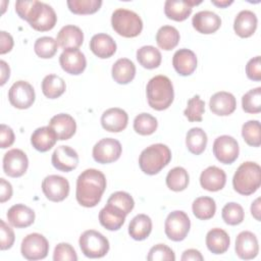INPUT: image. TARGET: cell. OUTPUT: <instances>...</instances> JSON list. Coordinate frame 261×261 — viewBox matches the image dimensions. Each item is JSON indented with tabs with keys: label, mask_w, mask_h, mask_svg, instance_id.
Returning <instances> with one entry per match:
<instances>
[{
	"label": "cell",
	"mask_w": 261,
	"mask_h": 261,
	"mask_svg": "<svg viewBox=\"0 0 261 261\" xmlns=\"http://www.w3.org/2000/svg\"><path fill=\"white\" fill-rule=\"evenodd\" d=\"M226 182L225 172L217 166H209L200 175L201 187L209 192H217L224 188Z\"/></svg>",
	"instance_id": "23"
},
{
	"label": "cell",
	"mask_w": 261,
	"mask_h": 261,
	"mask_svg": "<svg viewBox=\"0 0 261 261\" xmlns=\"http://www.w3.org/2000/svg\"><path fill=\"white\" fill-rule=\"evenodd\" d=\"M122 152L120 143L113 138H104L93 147V158L101 164L111 163L119 159Z\"/></svg>",
	"instance_id": "11"
},
{
	"label": "cell",
	"mask_w": 261,
	"mask_h": 261,
	"mask_svg": "<svg viewBox=\"0 0 261 261\" xmlns=\"http://www.w3.org/2000/svg\"><path fill=\"white\" fill-rule=\"evenodd\" d=\"M53 260L54 261H76L77 255L70 244L60 243L54 249Z\"/></svg>",
	"instance_id": "49"
},
{
	"label": "cell",
	"mask_w": 261,
	"mask_h": 261,
	"mask_svg": "<svg viewBox=\"0 0 261 261\" xmlns=\"http://www.w3.org/2000/svg\"><path fill=\"white\" fill-rule=\"evenodd\" d=\"M52 165L63 172H69L76 168L79 164V155L75 150L69 146H59L52 154Z\"/></svg>",
	"instance_id": "16"
},
{
	"label": "cell",
	"mask_w": 261,
	"mask_h": 261,
	"mask_svg": "<svg viewBox=\"0 0 261 261\" xmlns=\"http://www.w3.org/2000/svg\"><path fill=\"white\" fill-rule=\"evenodd\" d=\"M247 76L255 82L261 81V62L260 56H256L250 59L246 65Z\"/></svg>",
	"instance_id": "51"
},
{
	"label": "cell",
	"mask_w": 261,
	"mask_h": 261,
	"mask_svg": "<svg viewBox=\"0 0 261 261\" xmlns=\"http://www.w3.org/2000/svg\"><path fill=\"white\" fill-rule=\"evenodd\" d=\"M102 5L101 0H68V9L74 14H92Z\"/></svg>",
	"instance_id": "41"
},
{
	"label": "cell",
	"mask_w": 261,
	"mask_h": 261,
	"mask_svg": "<svg viewBox=\"0 0 261 261\" xmlns=\"http://www.w3.org/2000/svg\"><path fill=\"white\" fill-rule=\"evenodd\" d=\"M205 111V102L200 98L199 95L194 96L188 101L187 108L184 111L185 116L189 121H202V116Z\"/></svg>",
	"instance_id": "46"
},
{
	"label": "cell",
	"mask_w": 261,
	"mask_h": 261,
	"mask_svg": "<svg viewBox=\"0 0 261 261\" xmlns=\"http://www.w3.org/2000/svg\"><path fill=\"white\" fill-rule=\"evenodd\" d=\"M15 11L21 19L27 20L38 32L52 30L57 21L54 9L50 5L38 0L16 1Z\"/></svg>",
	"instance_id": "1"
},
{
	"label": "cell",
	"mask_w": 261,
	"mask_h": 261,
	"mask_svg": "<svg viewBox=\"0 0 261 261\" xmlns=\"http://www.w3.org/2000/svg\"><path fill=\"white\" fill-rule=\"evenodd\" d=\"M105 189V175L98 169H86L79 175L76 179V201L84 207H95L101 201Z\"/></svg>",
	"instance_id": "2"
},
{
	"label": "cell",
	"mask_w": 261,
	"mask_h": 261,
	"mask_svg": "<svg viewBox=\"0 0 261 261\" xmlns=\"http://www.w3.org/2000/svg\"><path fill=\"white\" fill-rule=\"evenodd\" d=\"M108 204H111L117 208H119L120 210H122L126 215L134 209L135 207V201L133 199V197L126 193V192H122V191H118L113 193L107 200Z\"/></svg>",
	"instance_id": "47"
},
{
	"label": "cell",
	"mask_w": 261,
	"mask_h": 261,
	"mask_svg": "<svg viewBox=\"0 0 261 261\" xmlns=\"http://www.w3.org/2000/svg\"><path fill=\"white\" fill-rule=\"evenodd\" d=\"M57 48V41L51 37H41L37 39L34 45L35 53L43 59L52 58L56 54Z\"/></svg>",
	"instance_id": "42"
},
{
	"label": "cell",
	"mask_w": 261,
	"mask_h": 261,
	"mask_svg": "<svg viewBox=\"0 0 261 261\" xmlns=\"http://www.w3.org/2000/svg\"><path fill=\"white\" fill-rule=\"evenodd\" d=\"M49 126L55 132L58 140L60 141L70 139L76 130L75 120L67 113H59L54 115L49 121Z\"/></svg>",
	"instance_id": "19"
},
{
	"label": "cell",
	"mask_w": 261,
	"mask_h": 261,
	"mask_svg": "<svg viewBox=\"0 0 261 261\" xmlns=\"http://www.w3.org/2000/svg\"><path fill=\"white\" fill-rule=\"evenodd\" d=\"M12 196V187L5 178H0V202L8 201Z\"/></svg>",
	"instance_id": "54"
},
{
	"label": "cell",
	"mask_w": 261,
	"mask_h": 261,
	"mask_svg": "<svg viewBox=\"0 0 261 261\" xmlns=\"http://www.w3.org/2000/svg\"><path fill=\"white\" fill-rule=\"evenodd\" d=\"M179 33L172 25L161 27L156 34V42L159 48L169 51L175 48L179 42Z\"/></svg>",
	"instance_id": "35"
},
{
	"label": "cell",
	"mask_w": 261,
	"mask_h": 261,
	"mask_svg": "<svg viewBox=\"0 0 261 261\" xmlns=\"http://www.w3.org/2000/svg\"><path fill=\"white\" fill-rule=\"evenodd\" d=\"M29 166V159L20 149H11L3 156V170L10 177L23 175Z\"/></svg>",
	"instance_id": "14"
},
{
	"label": "cell",
	"mask_w": 261,
	"mask_h": 261,
	"mask_svg": "<svg viewBox=\"0 0 261 261\" xmlns=\"http://www.w3.org/2000/svg\"><path fill=\"white\" fill-rule=\"evenodd\" d=\"M230 244L228 233L221 228H212L206 234V246L208 250L216 255L225 253Z\"/></svg>",
	"instance_id": "30"
},
{
	"label": "cell",
	"mask_w": 261,
	"mask_h": 261,
	"mask_svg": "<svg viewBox=\"0 0 261 261\" xmlns=\"http://www.w3.org/2000/svg\"><path fill=\"white\" fill-rule=\"evenodd\" d=\"M59 63L61 68L72 75L81 74L87 66L85 54L79 49H67L59 56Z\"/></svg>",
	"instance_id": "15"
},
{
	"label": "cell",
	"mask_w": 261,
	"mask_h": 261,
	"mask_svg": "<svg viewBox=\"0 0 261 261\" xmlns=\"http://www.w3.org/2000/svg\"><path fill=\"white\" fill-rule=\"evenodd\" d=\"M111 25L115 33L124 38L137 37L143 30V21L139 14L125 8L114 10L111 16Z\"/></svg>",
	"instance_id": "6"
},
{
	"label": "cell",
	"mask_w": 261,
	"mask_h": 261,
	"mask_svg": "<svg viewBox=\"0 0 261 261\" xmlns=\"http://www.w3.org/2000/svg\"><path fill=\"white\" fill-rule=\"evenodd\" d=\"M82 253L88 258H102L109 251V242L101 232L88 229L84 231L79 240Z\"/></svg>",
	"instance_id": "7"
},
{
	"label": "cell",
	"mask_w": 261,
	"mask_h": 261,
	"mask_svg": "<svg viewBox=\"0 0 261 261\" xmlns=\"http://www.w3.org/2000/svg\"><path fill=\"white\" fill-rule=\"evenodd\" d=\"M161 59L160 51L153 46H143L137 51V60L144 68H157L161 63Z\"/></svg>",
	"instance_id": "36"
},
{
	"label": "cell",
	"mask_w": 261,
	"mask_h": 261,
	"mask_svg": "<svg viewBox=\"0 0 261 261\" xmlns=\"http://www.w3.org/2000/svg\"><path fill=\"white\" fill-rule=\"evenodd\" d=\"M194 215L200 220H207L214 216L216 211L215 201L210 197H199L192 205Z\"/></svg>",
	"instance_id": "38"
},
{
	"label": "cell",
	"mask_w": 261,
	"mask_h": 261,
	"mask_svg": "<svg viewBox=\"0 0 261 261\" xmlns=\"http://www.w3.org/2000/svg\"><path fill=\"white\" fill-rule=\"evenodd\" d=\"M251 213L256 220L260 221V198H257L251 205Z\"/></svg>",
	"instance_id": "57"
},
{
	"label": "cell",
	"mask_w": 261,
	"mask_h": 261,
	"mask_svg": "<svg viewBox=\"0 0 261 261\" xmlns=\"http://www.w3.org/2000/svg\"><path fill=\"white\" fill-rule=\"evenodd\" d=\"M261 185V167L256 162L242 163L232 177V186L236 192L243 196L254 194Z\"/></svg>",
	"instance_id": "4"
},
{
	"label": "cell",
	"mask_w": 261,
	"mask_h": 261,
	"mask_svg": "<svg viewBox=\"0 0 261 261\" xmlns=\"http://www.w3.org/2000/svg\"><path fill=\"white\" fill-rule=\"evenodd\" d=\"M257 16L251 10H242L233 21V30L241 38L251 37L257 29Z\"/></svg>",
	"instance_id": "27"
},
{
	"label": "cell",
	"mask_w": 261,
	"mask_h": 261,
	"mask_svg": "<svg viewBox=\"0 0 261 261\" xmlns=\"http://www.w3.org/2000/svg\"><path fill=\"white\" fill-rule=\"evenodd\" d=\"M193 7L190 5L189 1H178V0H167L164 3V13L172 20L182 21L186 20L192 13Z\"/></svg>",
	"instance_id": "33"
},
{
	"label": "cell",
	"mask_w": 261,
	"mask_h": 261,
	"mask_svg": "<svg viewBox=\"0 0 261 261\" xmlns=\"http://www.w3.org/2000/svg\"><path fill=\"white\" fill-rule=\"evenodd\" d=\"M146 94L149 106L158 111L167 109L174 98L171 81L162 74L155 75L148 82Z\"/></svg>",
	"instance_id": "3"
},
{
	"label": "cell",
	"mask_w": 261,
	"mask_h": 261,
	"mask_svg": "<svg viewBox=\"0 0 261 261\" xmlns=\"http://www.w3.org/2000/svg\"><path fill=\"white\" fill-rule=\"evenodd\" d=\"M171 160V151L164 144H153L144 149L139 157L141 170L149 175L157 174Z\"/></svg>",
	"instance_id": "5"
},
{
	"label": "cell",
	"mask_w": 261,
	"mask_h": 261,
	"mask_svg": "<svg viewBox=\"0 0 261 261\" xmlns=\"http://www.w3.org/2000/svg\"><path fill=\"white\" fill-rule=\"evenodd\" d=\"M222 219L226 224L238 225L243 222L245 217V212L243 207L234 202H230L224 205L221 210Z\"/></svg>",
	"instance_id": "43"
},
{
	"label": "cell",
	"mask_w": 261,
	"mask_h": 261,
	"mask_svg": "<svg viewBox=\"0 0 261 261\" xmlns=\"http://www.w3.org/2000/svg\"><path fill=\"white\" fill-rule=\"evenodd\" d=\"M210 110L219 116H227L237 108V101L232 94L228 92H217L210 98Z\"/></svg>",
	"instance_id": "22"
},
{
	"label": "cell",
	"mask_w": 261,
	"mask_h": 261,
	"mask_svg": "<svg viewBox=\"0 0 261 261\" xmlns=\"http://www.w3.org/2000/svg\"><path fill=\"white\" fill-rule=\"evenodd\" d=\"M112 79L120 85L130 83L136 75V66L134 62L127 58H119L112 65Z\"/></svg>",
	"instance_id": "31"
},
{
	"label": "cell",
	"mask_w": 261,
	"mask_h": 261,
	"mask_svg": "<svg viewBox=\"0 0 261 261\" xmlns=\"http://www.w3.org/2000/svg\"><path fill=\"white\" fill-rule=\"evenodd\" d=\"M192 24L197 32L209 35L215 33L220 28L221 19L215 12L204 10L197 12L193 16Z\"/></svg>",
	"instance_id": "20"
},
{
	"label": "cell",
	"mask_w": 261,
	"mask_h": 261,
	"mask_svg": "<svg viewBox=\"0 0 261 261\" xmlns=\"http://www.w3.org/2000/svg\"><path fill=\"white\" fill-rule=\"evenodd\" d=\"M20 252L28 260H41L48 255L49 243L43 234L33 232L22 240Z\"/></svg>",
	"instance_id": "9"
},
{
	"label": "cell",
	"mask_w": 261,
	"mask_h": 261,
	"mask_svg": "<svg viewBox=\"0 0 261 261\" xmlns=\"http://www.w3.org/2000/svg\"><path fill=\"white\" fill-rule=\"evenodd\" d=\"M181 261H190V260H193V261H203V256L202 254L196 250V249H189V250H186L184 253H182V256H181Z\"/></svg>",
	"instance_id": "55"
},
{
	"label": "cell",
	"mask_w": 261,
	"mask_h": 261,
	"mask_svg": "<svg viewBox=\"0 0 261 261\" xmlns=\"http://www.w3.org/2000/svg\"><path fill=\"white\" fill-rule=\"evenodd\" d=\"M6 217L12 226L16 228H23L34 223L35 212L23 204H15L8 209Z\"/></svg>",
	"instance_id": "24"
},
{
	"label": "cell",
	"mask_w": 261,
	"mask_h": 261,
	"mask_svg": "<svg viewBox=\"0 0 261 261\" xmlns=\"http://www.w3.org/2000/svg\"><path fill=\"white\" fill-rule=\"evenodd\" d=\"M158 126L157 119L149 113H140L134 119V129L142 136H149L156 132Z\"/></svg>",
	"instance_id": "40"
},
{
	"label": "cell",
	"mask_w": 261,
	"mask_h": 261,
	"mask_svg": "<svg viewBox=\"0 0 261 261\" xmlns=\"http://www.w3.org/2000/svg\"><path fill=\"white\" fill-rule=\"evenodd\" d=\"M239 144L230 136H220L213 143V154L216 159L223 164H231L239 157Z\"/></svg>",
	"instance_id": "12"
},
{
	"label": "cell",
	"mask_w": 261,
	"mask_h": 261,
	"mask_svg": "<svg viewBox=\"0 0 261 261\" xmlns=\"http://www.w3.org/2000/svg\"><path fill=\"white\" fill-rule=\"evenodd\" d=\"M242 136L245 142L252 147H259L261 145L260 122L258 120H249L242 126Z\"/></svg>",
	"instance_id": "44"
},
{
	"label": "cell",
	"mask_w": 261,
	"mask_h": 261,
	"mask_svg": "<svg viewBox=\"0 0 261 261\" xmlns=\"http://www.w3.org/2000/svg\"><path fill=\"white\" fill-rule=\"evenodd\" d=\"M56 41L63 50L79 49L84 42V33L79 27L68 24L59 31Z\"/></svg>",
	"instance_id": "25"
},
{
	"label": "cell",
	"mask_w": 261,
	"mask_h": 261,
	"mask_svg": "<svg viewBox=\"0 0 261 261\" xmlns=\"http://www.w3.org/2000/svg\"><path fill=\"white\" fill-rule=\"evenodd\" d=\"M188 171L180 166H176L168 171L166 175V186L168 189L174 192H180L186 190L189 185Z\"/></svg>",
	"instance_id": "39"
},
{
	"label": "cell",
	"mask_w": 261,
	"mask_h": 261,
	"mask_svg": "<svg viewBox=\"0 0 261 261\" xmlns=\"http://www.w3.org/2000/svg\"><path fill=\"white\" fill-rule=\"evenodd\" d=\"M149 261H174L175 255L173 251L164 244H158L152 247L147 256Z\"/></svg>",
	"instance_id": "48"
},
{
	"label": "cell",
	"mask_w": 261,
	"mask_h": 261,
	"mask_svg": "<svg viewBox=\"0 0 261 261\" xmlns=\"http://www.w3.org/2000/svg\"><path fill=\"white\" fill-rule=\"evenodd\" d=\"M66 89L65 82L56 74H48L42 81V92L49 99L60 97Z\"/></svg>",
	"instance_id": "37"
},
{
	"label": "cell",
	"mask_w": 261,
	"mask_h": 261,
	"mask_svg": "<svg viewBox=\"0 0 261 261\" xmlns=\"http://www.w3.org/2000/svg\"><path fill=\"white\" fill-rule=\"evenodd\" d=\"M91 51L99 58H109L116 52V43L107 34L94 35L90 41Z\"/></svg>",
	"instance_id": "28"
},
{
	"label": "cell",
	"mask_w": 261,
	"mask_h": 261,
	"mask_svg": "<svg viewBox=\"0 0 261 261\" xmlns=\"http://www.w3.org/2000/svg\"><path fill=\"white\" fill-rule=\"evenodd\" d=\"M128 121L127 113L121 108H109L103 112L101 116L102 127L110 133L122 132Z\"/></svg>",
	"instance_id": "18"
},
{
	"label": "cell",
	"mask_w": 261,
	"mask_h": 261,
	"mask_svg": "<svg viewBox=\"0 0 261 261\" xmlns=\"http://www.w3.org/2000/svg\"><path fill=\"white\" fill-rule=\"evenodd\" d=\"M57 140V135L49 125L38 127L31 136V144L39 152L49 151Z\"/></svg>",
	"instance_id": "29"
},
{
	"label": "cell",
	"mask_w": 261,
	"mask_h": 261,
	"mask_svg": "<svg viewBox=\"0 0 261 261\" xmlns=\"http://www.w3.org/2000/svg\"><path fill=\"white\" fill-rule=\"evenodd\" d=\"M191 221L188 214L180 210L170 212L164 223L166 237L173 242H180L186 239L190 231Z\"/></svg>",
	"instance_id": "8"
},
{
	"label": "cell",
	"mask_w": 261,
	"mask_h": 261,
	"mask_svg": "<svg viewBox=\"0 0 261 261\" xmlns=\"http://www.w3.org/2000/svg\"><path fill=\"white\" fill-rule=\"evenodd\" d=\"M236 254L244 260L254 259L259 252V245L256 236L248 230L242 231L236 239Z\"/></svg>",
	"instance_id": "17"
},
{
	"label": "cell",
	"mask_w": 261,
	"mask_h": 261,
	"mask_svg": "<svg viewBox=\"0 0 261 261\" xmlns=\"http://www.w3.org/2000/svg\"><path fill=\"white\" fill-rule=\"evenodd\" d=\"M212 4H214L215 6L217 7H220V8H225L227 6H229L230 4H232L233 1H227V0H222V1H216V0H211Z\"/></svg>",
	"instance_id": "58"
},
{
	"label": "cell",
	"mask_w": 261,
	"mask_h": 261,
	"mask_svg": "<svg viewBox=\"0 0 261 261\" xmlns=\"http://www.w3.org/2000/svg\"><path fill=\"white\" fill-rule=\"evenodd\" d=\"M42 191L48 200L61 202L69 194V182L63 176L51 174L43 179Z\"/></svg>",
	"instance_id": "13"
},
{
	"label": "cell",
	"mask_w": 261,
	"mask_h": 261,
	"mask_svg": "<svg viewBox=\"0 0 261 261\" xmlns=\"http://www.w3.org/2000/svg\"><path fill=\"white\" fill-rule=\"evenodd\" d=\"M0 231H1V242H0V248L2 251L8 250L12 247L15 237L12 228L8 226V224L4 220H0Z\"/></svg>",
	"instance_id": "50"
},
{
	"label": "cell",
	"mask_w": 261,
	"mask_h": 261,
	"mask_svg": "<svg viewBox=\"0 0 261 261\" xmlns=\"http://www.w3.org/2000/svg\"><path fill=\"white\" fill-rule=\"evenodd\" d=\"M36 99L33 86L24 81L15 82L8 91V100L10 104L17 109L30 108Z\"/></svg>",
	"instance_id": "10"
},
{
	"label": "cell",
	"mask_w": 261,
	"mask_h": 261,
	"mask_svg": "<svg viewBox=\"0 0 261 261\" xmlns=\"http://www.w3.org/2000/svg\"><path fill=\"white\" fill-rule=\"evenodd\" d=\"M0 67H1V83H0V85L3 86L10 76V68L4 60L0 61Z\"/></svg>",
	"instance_id": "56"
},
{
	"label": "cell",
	"mask_w": 261,
	"mask_h": 261,
	"mask_svg": "<svg viewBox=\"0 0 261 261\" xmlns=\"http://www.w3.org/2000/svg\"><path fill=\"white\" fill-rule=\"evenodd\" d=\"M126 214L119 208L106 204L99 212V221L108 230H118L125 221Z\"/></svg>",
	"instance_id": "26"
},
{
	"label": "cell",
	"mask_w": 261,
	"mask_h": 261,
	"mask_svg": "<svg viewBox=\"0 0 261 261\" xmlns=\"http://www.w3.org/2000/svg\"><path fill=\"white\" fill-rule=\"evenodd\" d=\"M242 107L247 113H259L261 111V88L257 87L248 91L242 97Z\"/></svg>",
	"instance_id": "45"
},
{
	"label": "cell",
	"mask_w": 261,
	"mask_h": 261,
	"mask_svg": "<svg viewBox=\"0 0 261 261\" xmlns=\"http://www.w3.org/2000/svg\"><path fill=\"white\" fill-rule=\"evenodd\" d=\"M14 143V133L11 127L6 124H1L0 127V147L6 149Z\"/></svg>",
	"instance_id": "52"
},
{
	"label": "cell",
	"mask_w": 261,
	"mask_h": 261,
	"mask_svg": "<svg viewBox=\"0 0 261 261\" xmlns=\"http://www.w3.org/2000/svg\"><path fill=\"white\" fill-rule=\"evenodd\" d=\"M207 135L201 127H193L188 130L186 136V145L188 150L195 155L204 152L207 146Z\"/></svg>",
	"instance_id": "34"
},
{
	"label": "cell",
	"mask_w": 261,
	"mask_h": 261,
	"mask_svg": "<svg viewBox=\"0 0 261 261\" xmlns=\"http://www.w3.org/2000/svg\"><path fill=\"white\" fill-rule=\"evenodd\" d=\"M13 47V39L10 34L2 31L0 33V54H5L11 51Z\"/></svg>",
	"instance_id": "53"
},
{
	"label": "cell",
	"mask_w": 261,
	"mask_h": 261,
	"mask_svg": "<svg viewBox=\"0 0 261 261\" xmlns=\"http://www.w3.org/2000/svg\"><path fill=\"white\" fill-rule=\"evenodd\" d=\"M197 56L190 49H179L172 57V65L175 71L182 76L192 74L197 68Z\"/></svg>",
	"instance_id": "21"
},
{
	"label": "cell",
	"mask_w": 261,
	"mask_h": 261,
	"mask_svg": "<svg viewBox=\"0 0 261 261\" xmlns=\"http://www.w3.org/2000/svg\"><path fill=\"white\" fill-rule=\"evenodd\" d=\"M152 230V220L146 214L136 215L129 222L128 233L136 241L146 240Z\"/></svg>",
	"instance_id": "32"
}]
</instances>
